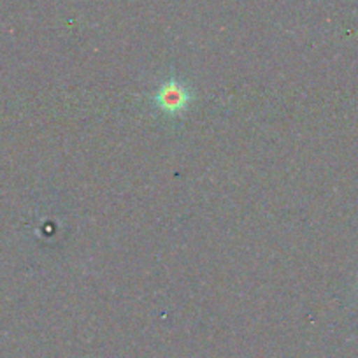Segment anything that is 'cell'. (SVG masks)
I'll return each mask as SVG.
<instances>
[{"label": "cell", "mask_w": 358, "mask_h": 358, "mask_svg": "<svg viewBox=\"0 0 358 358\" xmlns=\"http://www.w3.org/2000/svg\"><path fill=\"white\" fill-rule=\"evenodd\" d=\"M153 101L165 115H179L190 106L192 95L183 83H179L178 79H169L158 88Z\"/></svg>", "instance_id": "obj_1"}]
</instances>
